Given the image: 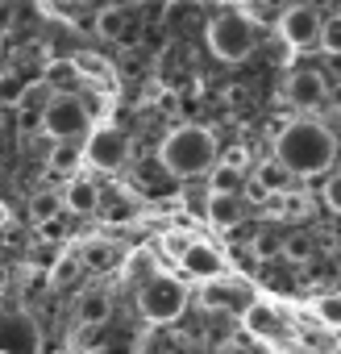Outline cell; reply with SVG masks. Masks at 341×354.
Wrapping results in <instances>:
<instances>
[{
	"mask_svg": "<svg viewBox=\"0 0 341 354\" xmlns=\"http://www.w3.org/2000/svg\"><path fill=\"white\" fill-rule=\"evenodd\" d=\"M333 158H337V142H333V133L320 121H308V117L287 121L279 129V138H275V162L291 175V180H295V175L329 171Z\"/></svg>",
	"mask_w": 341,
	"mask_h": 354,
	"instance_id": "1",
	"label": "cell"
},
{
	"mask_svg": "<svg viewBox=\"0 0 341 354\" xmlns=\"http://www.w3.org/2000/svg\"><path fill=\"white\" fill-rule=\"evenodd\" d=\"M158 162L179 175V180H192V175H204L213 171L217 162V138L204 129V125H179L175 133H166L162 150H158Z\"/></svg>",
	"mask_w": 341,
	"mask_h": 354,
	"instance_id": "2",
	"label": "cell"
},
{
	"mask_svg": "<svg viewBox=\"0 0 341 354\" xmlns=\"http://www.w3.org/2000/svg\"><path fill=\"white\" fill-rule=\"evenodd\" d=\"M88 125H92L88 100L75 92H50V100L42 104V129L55 142H75L79 133H88Z\"/></svg>",
	"mask_w": 341,
	"mask_h": 354,
	"instance_id": "3",
	"label": "cell"
},
{
	"mask_svg": "<svg viewBox=\"0 0 341 354\" xmlns=\"http://www.w3.org/2000/svg\"><path fill=\"white\" fill-rule=\"evenodd\" d=\"M208 50L225 63H242L250 50H254V26L237 13V9H225L208 21Z\"/></svg>",
	"mask_w": 341,
	"mask_h": 354,
	"instance_id": "4",
	"label": "cell"
},
{
	"mask_svg": "<svg viewBox=\"0 0 341 354\" xmlns=\"http://www.w3.org/2000/svg\"><path fill=\"white\" fill-rule=\"evenodd\" d=\"M137 308L146 321L162 325V321H175L184 308H188V288L179 279H170V275H150L137 292Z\"/></svg>",
	"mask_w": 341,
	"mask_h": 354,
	"instance_id": "5",
	"label": "cell"
},
{
	"mask_svg": "<svg viewBox=\"0 0 341 354\" xmlns=\"http://www.w3.org/2000/svg\"><path fill=\"white\" fill-rule=\"evenodd\" d=\"M79 150H84V158H88L96 171H117V167H125V158H129V138H125L117 125H100V129L88 133V142H84Z\"/></svg>",
	"mask_w": 341,
	"mask_h": 354,
	"instance_id": "6",
	"label": "cell"
},
{
	"mask_svg": "<svg viewBox=\"0 0 341 354\" xmlns=\"http://www.w3.org/2000/svg\"><path fill=\"white\" fill-rule=\"evenodd\" d=\"M42 350V329L30 313L13 308L0 313V354H38Z\"/></svg>",
	"mask_w": 341,
	"mask_h": 354,
	"instance_id": "7",
	"label": "cell"
},
{
	"mask_svg": "<svg viewBox=\"0 0 341 354\" xmlns=\"http://www.w3.org/2000/svg\"><path fill=\"white\" fill-rule=\"evenodd\" d=\"M279 34L287 38V46L295 50H312L320 38V13L312 5H287L279 13Z\"/></svg>",
	"mask_w": 341,
	"mask_h": 354,
	"instance_id": "8",
	"label": "cell"
},
{
	"mask_svg": "<svg viewBox=\"0 0 341 354\" xmlns=\"http://www.w3.org/2000/svg\"><path fill=\"white\" fill-rule=\"evenodd\" d=\"M287 100L295 109H316L324 100V75L320 71H291L287 80Z\"/></svg>",
	"mask_w": 341,
	"mask_h": 354,
	"instance_id": "9",
	"label": "cell"
},
{
	"mask_svg": "<svg viewBox=\"0 0 341 354\" xmlns=\"http://www.w3.org/2000/svg\"><path fill=\"white\" fill-rule=\"evenodd\" d=\"M184 271H188V275H200V279H217V275L225 271V259H221L213 246L192 242V246H184Z\"/></svg>",
	"mask_w": 341,
	"mask_h": 354,
	"instance_id": "10",
	"label": "cell"
},
{
	"mask_svg": "<svg viewBox=\"0 0 341 354\" xmlns=\"http://www.w3.org/2000/svg\"><path fill=\"white\" fill-rule=\"evenodd\" d=\"M291 192V175L279 162H262L258 167V196H287Z\"/></svg>",
	"mask_w": 341,
	"mask_h": 354,
	"instance_id": "11",
	"label": "cell"
},
{
	"mask_svg": "<svg viewBox=\"0 0 341 354\" xmlns=\"http://www.w3.org/2000/svg\"><path fill=\"white\" fill-rule=\"evenodd\" d=\"M96 201H100L96 188H92L88 180H75V184L67 188V196H63V209H67V213H92Z\"/></svg>",
	"mask_w": 341,
	"mask_h": 354,
	"instance_id": "12",
	"label": "cell"
},
{
	"mask_svg": "<svg viewBox=\"0 0 341 354\" xmlns=\"http://www.w3.org/2000/svg\"><path fill=\"white\" fill-rule=\"evenodd\" d=\"M46 84L55 92H75L79 96V71H75V63H50L46 67Z\"/></svg>",
	"mask_w": 341,
	"mask_h": 354,
	"instance_id": "13",
	"label": "cell"
},
{
	"mask_svg": "<svg viewBox=\"0 0 341 354\" xmlns=\"http://www.w3.org/2000/svg\"><path fill=\"white\" fill-rule=\"evenodd\" d=\"M208 217H213L217 225H233V221L242 217V201H237V196H221V192H213V196H208Z\"/></svg>",
	"mask_w": 341,
	"mask_h": 354,
	"instance_id": "14",
	"label": "cell"
},
{
	"mask_svg": "<svg viewBox=\"0 0 341 354\" xmlns=\"http://www.w3.org/2000/svg\"><path fill=\"white\" fill-rule=\"evenodd\" d=\"M30 213H34L38 225L59 221V213H63V196H59V192H38V196L30 201Z\"/></svg>",
	"mask_w": 341,
	"mask_h": 354,
	"instance_id": "15",
	"label": "cell"
},
{
	"mask_svg": "<svg viewBox=\"0 0 341 354\" xmlns=\"http://www.w3.org/2000/svg\"><path fill=\"white\" fill-rule=\"evenodd\" d=\"M108 317V296L104 292H88L84 300H79V321L84 325H96V321H104Z\"/></svg>",
	"mask_w": 341,
	"mask_h": 354,
	"instance_id": "16",
	"label": "cell"
},
{
	"mask_svg": "<svg viewBox=\"0 0 341 354\" xmlns=\"http://www.w3.org/2000/svg\"><path fill=\"white\" fill-rule=\"evenodd\" d=\"M79 158H84V150H79L75 142H59V146L50 150V167H55V171H75Z\"/></svg>",
	"mask_w": 341,
	"mask_h": 354,
	"instance_id": "17",
	"label": "cell"
},
{
	"mask_svg": "<svg viewBox=\"0 0 341 354\" xmlns=\"http://www.w3.org/2000/svg\"><path fill=\"white\" fill-rule=\"evenodd\" d=\"M84 263H88L92 271H104V267L117 263V250H113L108 242H88V246H84Z\"/></svg>",
	"mask_w": 341,
	"mask_h": 354,
	"instance_id": "18",
	"label": "cell"
},
{
	"mask_svg": "<svg viewBox=\"0 0 341 354\" xmlns=\"http://www.w3.org/2000/svg\"><path fill=\"white\" fill-rule=\"evenodd\" d=\"M237 188H242V171L237 167H217V175H213V192H221V196H237Z\"/></svg>",
	"mask_w": 341,
	"mask_h": 354,
	"instance_id": "19",
	"label": "cell"
},
{
	"mask_svg": "<svg viewBox=\"0 0 341 354\" xmlns=\"http://www.w3.org/2000/svg\"><path fill=\"white\" fill-rule=\"evenodd\" d=\"M96 30H100L104 38H117V34L125 30V13H121V9H100V13H96Z\"/></svg>",
	"mask_w": 341,
	"mask_h": 354,
	"instance_id": "20",
	"label": "cell"
},
{
	"mask_svg": "<svg viewBox=\"0 0 341 354\" xmlns=\"http://www.w3.org/2000/svg\"><path fill=\"white\" fill-rule=\"evenodd\" d=\"M21 92H26V80L21 75H5V80H0V100H5L9 109H17Z\"/></svg>",
	"mask_w": 341,
	"mask_h": 354,
	"instance_id": "21",
	"label": "cell"
},
{
	"mask_svg": "<svg viewBox=\"0 0 341 354\" xmlns=\"http://www.w3.org/2000/svg\"><path fill=\"white\" fill-rule=\"evenodd\" d=\"M237 13L254 26V21H271V17H275V13H283V9H271V5H242Z\"/></svg>",
	"mask_w": 341,
	"mask_h": 354,
	"instance_id": "22",
	"label": "cell"
},
{
	"mask_svg": "<svg viewBox=\"0 0 341 354\" xmlns=\"http://www.w3.org/2000/svg\"><path fill=\"white\" fill-rule=\"evenodd\" d=\"M13 113H17V125H21L26 133H30V129H42V109H26V104H17Z\"/></svg>",
	"mask_w": 341,
	"mask_h": 354,
	"instance_id": "23",
	"label": "cell"
},
{
	"mask_svg": "<svg viewBox=\"0 0 341 354\" xmlns=\"http://www.w3.org/2000/svg\"><path fill=\"white\" fill-rule=\"evenodd\" d=\"M100 354H133V342H125V337H117V342H108Z\"/></svg>",
	"mask_w": 341,
	"mask_h": 354,
	"instance_id": "24",
	"label": "cell"
},
{
	"mask_svg": "<svg viewBox=\"0 0 341 354\" xmlns=\"http://www.w3.org/2000/svg\"><path fill=\"white\" fill-rule=\"evenodd\" d=\"M324 201L333 205V213H337V205H341V188H337V180H329L324 184Z\"/></svg>",
	"mask_w": 341,
	"mask_h": 354,
	"instance_id": "25",
	"label": "cell"
},
{
	"mask_svg": "<svg viewBox=\"0 0 341 354\" xmlns=\"http://www.w3.org/2000/svg\"><path fill=\"white\" fill-rule=\"evenodd\" d=\"M42 230H46V238H63V225H59V221H46Z\"/></svg>",
	"mask_w": 341,
	"mask_h": 354,
	"instance_id": "26",
	"label": "cell"
},
{
	"mask_svg": "<svg viewBox=\"0 0 341 354\" xmlns=\"http://www.w3.org/2000/svg\"><path fill=\"white\" fill-rule=\"evenodd\" d=\"M5 283H9V267H5V263H0V288H5Z\"/></svg>",
	"mask_w": 341,
	"mask_h": 354,
	"instance_id": "27",
	"label": "cell"
}]
</instances>
